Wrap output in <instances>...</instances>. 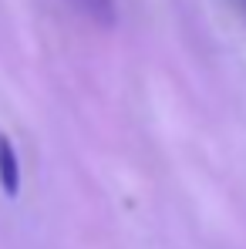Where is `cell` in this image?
Here are the masks:
<instances>
[{"mask_svg":"<svg viewBox=\"0 0 246 249\" xmlns=\"http://www.w3.org/2000/svg\"><path fill=\"white\" fill-rule=\"evenodd\" d=\"M0 189L10 199L20 189V159H17V152H14V145H10L7 135H0Z\"/></svg>","mask_w":246,"mask_h":249,"instance_id":"cell-1","label":"cell"},{"mask_svg":"<svg viewBox=\"0 0 246 249\" xmlns=\"http://www.w3.org/2000/svg\"><path fill=\"white\" fill-rule=\"evenodd\" d=\"M75 3L81 7L84 14H91L95 20H105V24H108V20L115 17V3H112V0H75Z\"/></svg>","mask_w":246,"mask_h":249,"instance_id":"cell-2","label":"cell"},{"mask_svg":"<svg viewBox=\"0 0 246 249\" xmlns=\"http://www.w3.org/2000/svg\"><path fill=\"white\" fill-rule=\"evenodd\" d=\"M229 7H233V10H236V14L246 20V0H229Z\"/></svg>","mask_w":246,"mask_h":249,"instance_id":"cell-3","label":"cell"}]
</instances>
